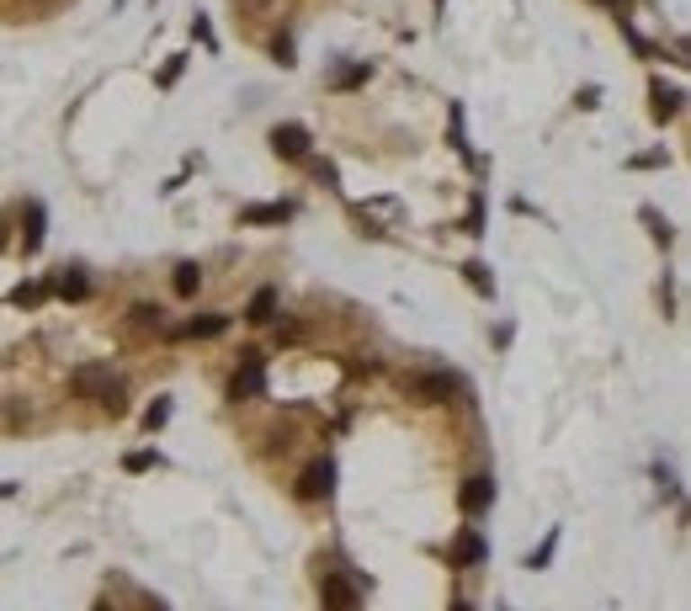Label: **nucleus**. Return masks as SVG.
Wrapping results in <instances>:
<instances>
[{
	"label": "nucleus",
	"instance_id": "f257e3e1",
	"mask_svg": "<svg viewBox=\"0 0 691 611\" xmlns=\"http://www.w3.org/2000/svg\"><path fill=\"white\" fill-rule=\"evenodd\" d=\"M69 389L80 393V399H96V404H102V399L117 389V383H112V367H107V362H85V367H75Z\"/></svg>",
	"mask_w": 691,
	"mask_h": 611
},
{
	"label": "nucleus",
	"instance_id": "f03ea898",
	"mask_svg": "<svg viewBox=\"0 0 691 611\" xmlns=\"http://www.w3.org/2000/svg\"><path fill=\"white\" fill-rule=\"evenodd\" d=\"M404 389H409V399H420V404H447L458 393V378L453 373H415Z\"/></svg>",
	"mask_w": 691,
	"mask_h": 611
},
{
	"label": "nucleus",
	"instance_id": "7ed1b4c3",
	"mask_svg": "<svg viewBox=\"0 0 691 611\" xmlns=\"http://www.w3.org/2000/svg\"><path fill=\"white\" fill-rule=\"evenodd\" d=\"M319 607L325 611H362V596H356V585L346 574H325L319 580Z\"/></svg>",
	"mask_w": 691,
	"mask_h": 611
},
{
	"label": "nucleus",
	"instance_id": "20e7f679",
	"mask_svg": "<svg viewBox=\"0 0 691 611\" xmlns=\"http://www.w3.org/2000/svg\"><path fill=\"white\" fill-rule=\"evenodd\" d=\"M330 479H336V468H330L325 457H314V463L298 473V490H292V495H298V500H325V495H330Z\"/></svg>",
	"mask_w": 691,
	"mask_h": 611
},
{
	"label": "nucleus",
	"instance_id": "39448f33",
	"mask_svg": "<svg viewBox=\"0 0 691 611\" xmlns=\"http://www.w3.org/2000/svg\"><path fill=\"white\" fill-rule=\"evenodd\" d=\"M272 149H277V160H309V128L277 122L272 128Z\"/></svg>",
	"mask_w": 691,
	"mask_h": 611
},
{
	"label": "nucleus",
	"instance_id": "423d86ee",
	"mask_svg": "<svg viewBox=\"0 0 691 611\" xmlns=\"http://www.w3.org/2000/svg\"><path fill=\"white\" fill-rule=\"evenodd\" d=\"M462 510H468V516H484V510H489V505H495V479H484V473H473V479H468V484H462Z\"/></svg>",
	"mask_w": 691,
	"mask_h": 611
},
{
	"label": "nucleus",
	"instance_id": "0eeeda50",
	"mask_svg": "<svg viewBox=\"0 0 691 611\" xmlns=\"http://www.w3.org/2000/svg\"><path fill=\"white\" fill-rule=\"evenodd\" d=\"M272 314H277V287H256L250 303H245V319L250 325H272Z\"/></svg>",
	"mask_w": 691,
	"mask_h": 611
},
{
	"label": "nucleus",
	"instance_id": "6e6552de",
	"mask_svg": "<svg viewBox=\"0 0 691 611\" xmlns=\"http://www.w3.org/2000/svg\"><path fill=\"white\" fill-rule=\"evenodd\" d=\"M224 330H229V319H224V314H192L181 335H192V340H213V335H224Z\"/></svg>",
	"mask_w": 691,
	"mask_h": 611
},
{
	"label": "nucleus",
	"instance_id": "1a4fd4ad",
	"mask_svg": "<svg viewBox=\"0 0 691 611\" xmlns=\"http://www.w3.org/2000/svg\"><path fill=\"white\" fill-rule=\"evenodd\" d=\"M288 213H292L288 202H256V208H239V223H245V229H250V223H283Z\"/></svg>",
	"mask_w": 691,
	"mask_h": 611
},
{
	"label": "nucleus",
	"instance_id": "9d476101",
	"mask_svg": "<svg viewBox=\"0 0 691 611\" xmlns=\"http://www.w3.org/2000/svg\"><path fill=\"white\" fill-rule=\"evenodd\" d=\"M453 563H462V569L484 563V537H479V532H462L458 543H453Z\"/></svg>",
	"mask_w": 691,
	"mask_h": 611
},
{
	"label": "nucleus",
	"instance_id": "9b49d317",
	"mask_svg": "<svg viewBox=\"0 0 691 611\" xmlns=\"http://www.w3.org/2000/svg\"><path fill=\"white\" fill-rule=\"evenodd\" d=\"M171 287L181 292V298H197V287H202V266H197V261H181V266H175V277H171Z\"/></svg>",
	"mask_w": 691,
	"mask_h": 611
},
{
	"label": "nucleus",
	"instance_id": "f8f14e48",
	"mask_svg": "<svg viewBox=\"0 0 691 611\" xmlns=\"http://www.w3.org/2000/svg\"><path fill=\"white\" fill-rule=\"evenodd\" d=\"M261 389H266L261 367H239V373H234V383H229V399H250V393H261Z\"/></svg>",
	"mask_w": 691,
	"mask_h": 611
},
{
	"label": "nucleus",
	"instance_id": "ddd939ff",
	"mask_svg": "<svg viewBox=\"0 0 691 611\" xmlns=\"http://www.w3.org/2000/svg\"><path fill=\"white\" fill-rule=\"evenodd\" d=\"M27 229H22V239H27V250H38V245H43V202H32V208H27Z\"/></svg>",
	"mask_w": 691,
	"mask_h": 611
},
{
	"label": "nucleus",
	"instance_id": "4468645a",
	"mask_svg": "<svg viewBox=\"0 0 691 611\" xmlns=\"http://www.w3.org/2000/svg\"><path fill=\"white\" fill-rule=\"evenodd\" d=\"M681 112V91H665V85H654V117L660 122H670Z\"/></svg>",
	"mask_w": 691,
	"mask_h": 611
},
{
	"label": "nucleus",
	"instance_id": "2eb2a0df",
	"mask_svg": "<svg viewBox=\"0 0 691 611\" xmlns=\"http://www.w3.org/2000/svg\"><path fill=\"white\" fill-rule=\"evenodd\" d=\"M85 292H91V282L80 277V272H64L58 277V298H85Z\"/></svg>",
	"mask_w": 691,
	"mask_h": 611
},
{
	"label": "nucleus",
	"instance_id": "dca6fc26",
	"mask_svg": "<svg viewBox=\"0 0 691 611\" xmlns=\"http://www.w3.org/2000/svg\"><path fill=\"white\" fill-rule=\"evenodd\" d=\"M43 298H49V287H43V282H22V287L11 292V303H22V309H27V303H43Z\"/></svg>",
	"mask_w": 691,
	"mask_h": 611
},
{
	"label": "nucleus",
	"instance_id": "f3484780",
	"mask_svg": "<svg viewBox=\"0 0 691 611\" xmlns=\"http://www.w3.org/2000/svg\"><path fill=\"white\" fill-rule=\"evenodd\" d=\"M133 325H139V330H160V325H166V314H160L155 303H139V309H133Z\"/></svg>",
	"mask_w": 691,
	"mask_h": 611
},
{
	"label": "nucleus",
	"instance_id": "a211bd4d",
	"mask_svg": "<svg viewBox=\"0 0 691 611\" xmlns=\"http://www.w3.org/2000/svg\"><path fill=\"white\" fill-rule=\"evenodd\" d=\"M362 80H367V64H351L346 75H336V85H341V91H351V85H362Z\"/></svg>",
	"mask_w": 691,
	"mask_h": 611
},
{
	"label": "nucleus",
	"instance_id": "6ab92c4d",
	"mask_svg": "<svg viewBox=\"0 0 691 611\" xmlns=\"http://www.w3.org/2000/svg\"><path fill=\"white\" fill-rule=\"evenodd\" d=\"M462 272H468V282H473V287H479V292H495V287H489V277H484V266H479V261H468V266H462Z\"/></svg>",
	"mask_w": 691,
	"mask_h": 611
},
{
	"label": "nucleus",
	"instance_id": "aec40b11",
	"mask_svg": "<svg viewBox=\"0 0 691 611\" xmlns=\"http://www.w3.org/2000/svg\"><path fill=\"white\" fill-rule=\"evenodd\" d=\"M166 415H171V404H155V409H149V415H144V426H149V431H155V426H166Z\"/></svg>",
	"mask_w": 691,
	"mask_h": 611
},
{
	"label": "nucleus",
	"instance_id": "412c9836",
	"mask_svg": "<svg viewBox=\"0 0 691 611\" xmlns=\"http://www.w3.org/2000/svg\"><path fill=\"white\" fill-rule=\"evenodd\" d=\"M643 219L654 223V239H660V245H670V223H660V213H643Z\"/></svg>",
	"mask_w": 691,
	"mask_h": 611
},
{
	"label": "nucleus",
	"instance_id": "4be33fe9",
	"mask_svg": "<svg viewBox=\"0 0 691 611\" xmlns=\"http://www.w3.org/2000/svg\"><path fill=\"white\" fill-rule=\"evenodd\" d=\"M91 611H117V607H112V601H96V607H91Z\"/></svg>",
	"mask_w": 691,
	"mask_h": 611
},
{
	"label": "nucleus",
	"instance_id": "5701e85b",
	"mask_svg": "<svg viewBox=\"0 0 691 611\" xmlns=\"http://www.w3.org/2000/svg\"><path fill=\"white\" fill-rule=\"evenodd\" d=\"M453 611H473V607H468V601H453Z\"/></svg>",
	"mask_w": 691,
	"mask_h": 611
}]
</instances>
